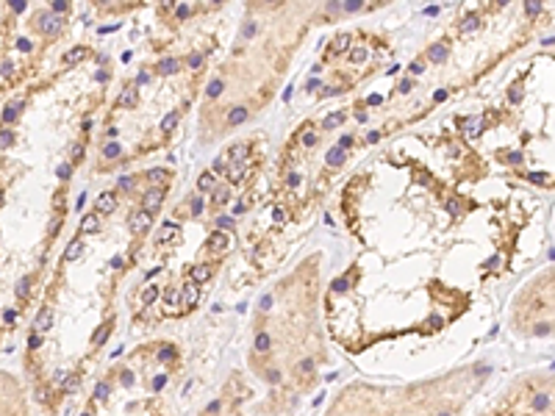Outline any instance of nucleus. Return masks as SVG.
Instances as JSON below:
<instances>
[{
    "instance_id": "nucleus-1",
    "label": "nucleus",
    "mask_w": 555,
    "mask_h": 416,
    "mask_svg": "<svg viewBox=\"0 0 555 416\" xmlns=\"http://www.w3.org/2000/svg\"><path fill=\"white\" fill-rule=\"evenodd\" d=\"M328 361L316 291L300 277L261 300L253 319L247 364L264 397L255 405L261 416H292L319 383Z\"/></svg>"
},
{
    "instance_id": "nucleus-2",
    "label": "nucleus",
    "mask_w": 555,
    "mask_h": 416,
    "mask_svg": "<svg viewBox=\"0 0 555 416\" xmlns=\"http://www.w3.org/2000/svg\"><path fill=\"white\" fill-rule=\"evenodd\" d=\"M492 367L469 361L403 383H347L322 416H464L486 388Z\"/></svg>"
},
{
    "instance_id": "nucleus-3",
    "label": "nucleus",
    "mask_w": 555,
    "mask_h": 416,
    "mask_svg": "<svg viewBox=\"0 0 555 416\" xmlns=\"http://www.w3.org/2000/svg\"><path fill=\"white\" fill-rule=\"evenodd\" d=\"M178 367L181 350L175 344L150 341L105 374L78 416H169Z\"/></svg>"
},
{
    "instance_id": "nucleus-4",
    "label": "nucleus",
    "mask_w": 555,
    "mask_h": 416,
    "mask_svg": "<svg viewBox=\"0 0 555 416\" xmlns=\"http://www.w3.org/2000/svg\"><path fill=\"white\" fill-rule=\"evenodd\" d=\"M472 416H555V369L516 372Z\"/></svg>"
},
{
    "instance_id": "nucleus-5",
    "label": "nucleus",
    "mask_w": 555,
    "mask_h": 416,
    "mask_svg": "<svg viewBox=\"0 0 555 416\" xmlns=\"http://www.w3.org/2000/svg\"><path fill=\"white\" fill-rule=\"evenodd\" d=\"M508 327L527 341H555V264L536 272L513 294Z\"/></svg>"
},
{
    "instance_id": "nucleus-6",
    "label": "nucleus",
    "mask_w": 555,
    "mask_h": 416,
    "mask_svg": "<svg viewBox=\"0 0 555 416\" xmlns=\"http://www.w3.org/2000/svg\"><path fill=\"white\" fill-rule=\"evenodd\" d=\"M250 400H253L250 383L239 372H233L197 416H250Z\"/></svg>"
},
{
    "instance_id": "nucleus-7",
    "label": "nucleus",
    "mask_w": 555,
    "mask_h": 416,
    "mask_svg": "<svg viewBox=\"0 0 555 416\" xmlns=\"http://www.w3.org/2000/svg\"><path fill=\"white\" fill-rule=\"evenodd\" d=\"M197 300H200V286H195L192 280H186V286L181 289V314H183V311H189V308H195Z\"/></svg>"
},
{
    "instance_id": "nucleus-8",
    "label": "nucleus",
    "mask_w": 555,
    "mask_h": 416,
    "mask_svg": "<svg viewBox=\"0 0 555 416\" xmlns=\"http://www.w3.org/2000/svg\"><path fill=\"white\" fill-rule=\"evenodd\" d=\"M36 22H39V31L42 34H53L58 28V20L53 17V11H39L36 14Z\"/></svg>"
},
{
    "instance_id": "nucleus-9",
    "label": "nucleus",
    "mask_w": 555,
    "mask_h": 416,
    "mask_svg": "<svg viewBox=\"0 0 555 416\" xmlns=\"http://www.w3.org/2000/svg\"><path fill=\"white\" fill-rule=\"evenodd\" d=\"M117 208V194L114 191H103L98 197V214H111Z\"/></svg>"
},
{
    "instance_id": "nucleus-10",
    "label": "nucleus",
    "mask_w": 555,
    "mask_h": 416,
    "mask_svg": "<svg viewBox=\"0 0 555 416\" xmlns=\"http://www.w3.org/2000/svg\"><path fill=\"white\" fill-rule=\"evenodd\" d=\"M148 228H150V214L142 208V211H136L134 217H131V231L142 233V231H148Z\"/></svg>"
},
{
    "instance_id": "nucleus-11",
    "label": "nucleus",
    "mask_w": 555,
    "mask_h": 416,
    "mask_svg": "<svg viewBox=\"0 0 555 416\" xmlns=\"http://www.w3.org/2000/svg\"><path fill=\"white\" fill-rule=\"evenodd\" d=\"M161 200H164V189H150L148 194H145V205H148V214L158 211Z\"/></svg>"
},
{
    "instance_id": "nucleus-12",
    "label": "nucleus",
    "mask_w": 555,
    "mask_h": 416,
    "mask_svg": "<svg viewBox=\"0 0 555 416\" xmlns=\"http://www.w3.org/2000/svg\"><path fill=\"white\" fill-rule=\"evenodd\" d=\"M81 255H84V241H72V244L67 247V253H64V261H75Z\"/></svg>"
},
{
    "instance_id": "nucleus-13",
    "label": "nucleus",
    "mask_w": 555,
    "mask_h": 416,
    "mask_svg": "<svg viewBox=\"0 0 555 416\" xmlns=\"http://www.w3.org/2000/svg\"><path fill=\"white\" fill-rule=\"evenodd\" d=\"M208 277H211V269H208V267H197L195 272H192V277H189V280L195 283V286H200V283H205Z\"/></svg>"
},
{
    "instance_id": "nucleus-14",
    "label": "nucleus",
    "mask_w": 555,
    "mask_h": 416,
    "mask_svg": "<svg viewBox=\"0 0 555 416\" xmlns=\"http://www.w3.org/2000/svg\"><path fill=\"white\" fill-rule=\"evenodd\" d=\"M20 108H22V97H17L14 103H8V106H6V111H3V120L11 122L17 117V111H20Z\"/></svg>"
},
{
    "instance_id": "nucleus-15",
    "label": "nucleus",
    "mask_w": 555,
    "mask_h": 416,
    "mask_svg": "<svg viewBox=\"0 0 555 416\" xmlns=\"http://www.w3.org/2000/svg\"><path fill=\"white\" fill-rule=\"evenodd\" d=\"M211 244L217 247V250H225L231 244V239H228V233H211Z\"/></svg>"
},
{
    "instance_id": "nucleus-16",
    "label": "nucleus",
    "mask_w": 555,
    "mask_h": 416,
    "mask_svg": "<svg viewBox=\"0 0 555 416\" xmlns=\"http://www.w3.org/2000/svg\"><path fill=\"white\" fill-rule=\"evenodd\" d=\"M81 231H84V233H95V231H98V217H95V214L84 217V222H81Z\"/></svg>"
},
{
    "instance_id": "nucleus-17",
    "label": "nucleus",
    "mask_w": 555,
    "mask_h": 416,
    "mask_svg": "<svg viewBox=\"0 0 555 416\" xmlns=\"http://www.w3.org/2000/svg\"><path fill=\"white\" fill-rule=\"evenodd\" d=\"M231 161H245V155H247V144H236V147H231Z\"/></svg>"
},
{
    "instance_id": "nucleus-18",
    "label": "nucleus",
    "mask_w": 555,
    "mask_h": 416,
    "mask_svg": "<svg viewBox=\"0 0 555 416\" xmlns=\"http://www.w3.org/2000/svg\"><path fill=\"white\" fill-rule=\"evenodd\" d=\"M134 103H136V92H125L120 97V106H125V108H131Z\"/></svg>"
},
{
    "instance_id": "nucleus-19",
    "label": "nucleus",
    "mask_w": 555,
    "mask_h": 416,
    "mask_svg": "<svg viewBox=\"0 0 555 416\" xmlns=\"http://www.w3.org/2000/svg\"><path fill=\"white\" fill-rule=\"evenodd\" d=\"M211 186H214V172H205V175L200 178V189L205 191V189H211Z\"/></svg>"
},
{
    "instance_id": "nucleus-20",
    "label": "nucleus",
    "mask_w": 555,
    "mask_h": 416,
    "mask_svg": "<svg viewBox=\"0 0 555 416\" xmlns=\"http://www.w3.org/2000/svg\"><path fill=\"white\" fill-rule=\"evenodd\" d=\"M81 58H84V50H70V53L64 56V61L72 64V61H81Z\"/></svg>"
},
{
    "instance_id": "nucleus-21",
    "label": "nucleus",
    "mask_w": 555,
    "mask_h": 416,
    "mask_svg": "<svg viewBox=\"0 0 555 416\" xmlns=\"http://www.w3.org/2000/svg\"><path fill=\"white\" fill-rule=\"evenodd\" d=\"M28 289H31V277H22V280H20V286H17V294H20V297H25V294H28Z\"/></svg>"
},
{
    "instance_id": "nucleus-22",
    "label": "nucleus",
    "mask_w": 555,
    "mask_h": 416,
    "mask_svg": "<svg viewBox=\"0 0 555 416\" xmlns=\"http://www.w3.org/2000/svg\"><path fill=\"white\" fill-rule=\"evenodd\" d=\"M342 120H345V114H336V117H330V120H325V122H322V128H336Z\"/></svg>"
},
{
    "instance_id": "nucleus-23",
    "label": "nucleus",
    "mask_w": 555,
    "mask_h": 416,
    "mask_svg": "<svg viewBox=\"0 0 555 416\" xmlns=\"http://www.w3.org/2000/svg\"><path fill=\"white\" fill-rule=\"evenodd\" d=\"M228 200V189H217L214 191V203H225Z\"/></svg>"
},
{
    "instance_id": "nucleus-24",
    "label": "nucleus",
    "mask_w": 555,
    "mask_h": 416,
    "mask_svg": "<svg viewBox=\"0 0 555 416\" xmlns=\"http://www.w3.org/2000/svg\"><path fill=\"white\" fill-rule=\"evenodd\" d=\"M8 144H11V134H6V131H3V134H0V150L8 147Z\"/></svg>"
},
{
    "instance_id": "nucleus-25",
    "label": "nucleus",
    "mask_w": 555,
    "mask_h": 416,
    "mask_svg": "<svg viewBox=\"0 0 555 416\" xmlns=\"http://www.w3.org/2000/svg\"><path fill=\"white\" fill-rule=\"evenodd\" d=\"M364 56H366V50H355V53H353L350 58H353V61H361V58H364Z\"/></svg>"
},
{
    "instance_id": "nucleus-26",
    "label": "nucleus",
    "mask_w": 555,
    "mask_h": 416,
    "mask_svg": "<svg viewBox=\"0 0 555 416\" xmlns=\"http://www.w3.org/2000/svg\"><path fill=\"white\" fill-rule=\"evenodd\" d=\"M67 175H70V167H67V164H61V167H58V178H67Z\"/></svg>"
}]
</instances>
